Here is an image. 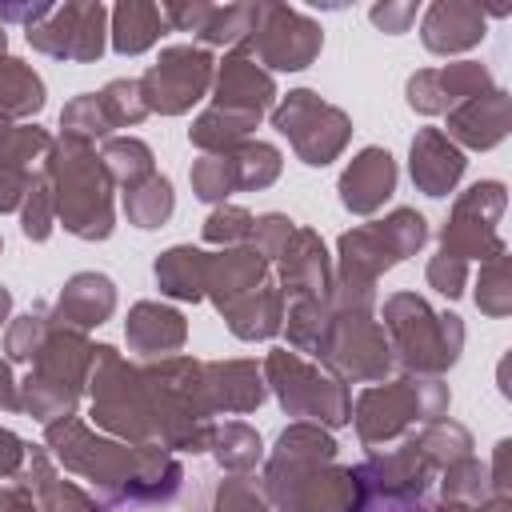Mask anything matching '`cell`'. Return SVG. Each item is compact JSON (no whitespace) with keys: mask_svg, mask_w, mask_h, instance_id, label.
I'll list each match as a JSON object with an SVG mask.
<instances>
[{"mask_svg":"<svg viewBox=\"0 0 512 512\" xmlns=\"http://www.w3.org/2000/svg\"><path fill=\"white\" fill-rule=\"evenodd\" d=\"M360 488L368 496H384V500H412L424 492L428 476H432V464L420 456V448L408 440L404 448L388 452V456H372L368 464L352 468Z\"/></svg>","mask_w":512,"mask_h":512,"instance_id":"obj_16","label":"cell"},{"mask_svg":"<svg viewBox=\"0 0 512 512\" xmlns=\"http://www.w3.org/2000/svg\"><path fill=\"white\" fill-rule=\"evenodd\" d=\"M60 128H64L60 136L80 140V144H96V140H108L112 136V120H108V112H104V104H100L96 92L72 96L64 104V112H60Z\"/></svg>","mask_w":512,"mask_h":512,"instance_id":"obj_37","label":"cell"},{"mask_svg":"<svg viewBox=\"0 0 512 512\" xmlns=\"http://www.w3.org/2000/svg\"><path fill=\"white\" fill-rule=\"evenodd\" d=\"M272 128L280 136H288V144L296 148V156L312 168H324L332 164L348 136H352V120L336 108V104H324L316 92L308 88H296L288 92L276 108H272Z\"/></svg>","mask_w":512,"mask_h":512,"instance_id":"obj_7","label":"cell"},{"mask_svg":"<svg viewBox=\"0 0 512 512\" xmlns=\"http://www.w3.org/2000/svg\"><path fill=\"white\" fill-rule=\"evenodd\" d=\"M408 168H412V184L424 196H448L460 184L468 160L444 136V128H420L416 140H412V164Z\"/></svg>","mask_w":512,"mask_h":512,"instance_id":"obj_20","label":"cell"},{"mask_svg":"<svg viewBox=\"0 0 512 512\" xmlns=\"http://www.w3.org/2000/svg\"><path fill=\"white\" fill-rule=\"evenodd\" d=\"M504 204H508V192L500 180H480L468 192H460L452 204V216L440 228V252H448L464 264L476 256L488 260V256L504 252V240L496 236Z\"/></svg>","mask_w":512,"mask_h":512,"instance_id":"obj_10","label":"cell"},{"mask_svg":"<svg viewBox=\"0 0 512 512\" xmlns=\"http://www.w3.org/2000/svg\"><path fill=\"white\" fill-rule=\"evenodd\" d=\"M156 284L164 296L172 300H204V284H208V252L192 248V244H176L168 252L156 256Z\"/></svg>","mask_w":512,"mask_h":512,"instance_id":"obj_26","label":"cell"},{"mask_svg":"<svg viewBox=\"0 0 512 512\" xmlns=\"http://www.w3.org/2000/svg\"><path fill=\"white\" fill-rule=\"evenodd\" d=\"M24 460H28V444L12 428H0V476H16Z\"/></svg>","mask_w":512,"mask_h":512,"instance_id":"obj_52","label":"cell"},{"mask_svg":"<svg viewBox=\"0 0 512 512\" xmlns=\"http://www.w3.org/2000/svg\"><path fill=\"white\" fill-rule=\"evenodd\" d=\"M8 312H12V292H8L4 284H0V324L8 320Z\"/></svg>","mask_w":512,"mask_h":512,"instance_id":"obj_57","label":"cell"},{"mask_svg":"<svg viewBox=\"0 0 512 512\" xmlns=\"http://www.w3.org/2000/svg\"><path fill=\"white\" fill-rule=\"evenodd\" d=\"M8 128H12V120H8V116H0V140L8 136Z\"/></svg>","mask_w":512,"mask_h":512,"instance_id":"obj_59","label":"cell"},{"mask_svg":"<svg viewBox=\"0 0 512 512\" xmlns=\"http://www.w3.org/2000/svg\"><path fill=\"white\" fill-rule=\"evenodd\" d=\"M44 440L60 468L92 480L100 492L112 500L128 504H160L172 500L180 488V464L164 448H140V444H120L92 436L76 416H60L44 424Z\"/></svg>","mask_w":512,"mask_h":512,"instance_id":"obj_1","label":"cell"},{"mask_svg":"<svg viewBox=\"0 0 512 512\" xmlns=\"http://www.w3.org/2000/svg\"><path fill=\"white\" fill-rule=\"evenodd\" d=\"M232 164H236V192H256L268 188L280 176V148L268 140H244L240 148H232Z\"/></svg>","mask_w":512,"mask_h":512,"instance_id":"obj_38","label":"cell"},{"mask_svg":"<svg viewBox=\"0 0 512 512\" xmlns=\"http://www.w3.org/2000/svg\"><path fill=\"white\" fill-rule=\"evenodd\" d=\"M44 108V80L16 56H0V116L20 120Z\"/></svg>","mask_w":512,"mask_h":512,"instance_id":"obj_29","label":"cell"},{"mask_svg":"<svg viewBox=\"0 0 512 512\" xmlns=\"http://www.w3.org/2000/svg\"><path fill=\"white\" fill-rule=\"evenodd\" d=\"M420 512H472V508H464V504H452V500H444V504H436V508H420Z\"/></svg>","mask_w":512,"mask_h":512,"instance_id":"obj_58","label":"cell"},{"mask_svg":"<svg viewBox=\"0 0 512 512\" xmlns=\"http://www.w3.org/2000/svg\"><path fill=\"white\" fill-rule=\"evenodd\" d=\"M48 152H52V136L36 124H12L8 136L0 140V160L24 172H32V160H48Z\"/></svg>","mask_w":512,"mask_h":512,"instance_id":"obj_43","label":"cell"},{"mask_svg":"<svg viewBox=\"0 0 512 512\" xmlns=\"http://www.w3.org/2000/svg\"><path fill=\"white\" fill-rule=\"evenodd\" d=\"M484 492H488V468L476 456H464L444 468V500L476 508V504H484Z\"/></svg>","mask_w":512,"mask_h":512,"instance_id":"obj_42","label":"cell"},{"mask_svg":"<svg viewBox=\"0 0 512 512\" xmlns=\"http://www.w3.org/2000/svg\"><path fill=\"white\" fill-rule=\"evenodd\" d=\"M384 332H392L396 360L416 376H444L464 348V324L456 312H432L424 296L396 292L384 300Z\"/></svg>","mask_w":512,"mask_h":512,"instance_id":"obj_3","label":"cell"},{"mask_svg":"<svg viewBox=\"0 0 512 512\" xmlns=\"http://www.w3.org/2000/svg\"><path fill=\"white\" fill-rule=\"evenodd\" d=\"M256 124H260V120H252V116L224 112V108H208V112H200L196 124L188 128V140H192L196 148H204V156H224V152L240 148Z\"/></svg>","mask_w":512,"mask_h":512,"instance_id":"obj_30","label":"cell"},{"mask_svg":"<svg viewBox=\"0 0 512 512\" xmlns=\"http://www.w3.org/2000/svg\"><path fill=\"white\" fill-rule=\"evenodd\" d=\"M484 92H492V76L476 60H456V64H440V68H424L408 76V104L424 116L452 112L456 104L484 96Z\"/></svg>","mask_w":512,"mask_h":512,"instance_id":"obj_13","label":"cell"},{"mask_svg":"<svg viewBox=\"0 0 512 512\" xmlns=\"http://www.w3.org/2000/svg\"><path fill=\"white\" fill-rule=\"evenodd\" d=\"M124 336H128V348L140 352V356H164V352H176L184 348L188 340V324L176 308L160 304V300H140L132 304L128 320H124Z\"/></svg>","mask_w":512,"mask_h":512,"instance_id":"obj_24","label":"cell"},{"mask_svg":"<svg viewBox=\"0 0 512 512\" xmlns=\"http://www.w3.org/2000/svg\"><path fill=\"white\" fill-rule=\"evenodd\" d=\"M44 180L56 200V220L80 240H108L112 236V180L92 152V144L80 140H52V152L44 160Z\"/></svg>","mask_w":512,"mask_h":512,"instance_id":"obj_2","label":"cell"},{"mask_svg":"<svg viewBox=\"0 0 512 512\" xmlns=\"http://www.w3.org/2000/svg\"><path fill=\"white\" fill-rule=\"evenodd\" d=\"M176 208V192L172 180L152 172L148 180H140L136 188H124V216L136 228H160Z\"/></svg>","mask_w":512,"mask_h":512,"instance_id":"obj_32","label":"cell"},{"mask_svg":"<svg viewBox=\"0 0 512 512\" xmlns=\"http://www.w3.org/2000/svg\"><path fill=\"white\" fill-rule=\"evenodd\" d=\"M256 12H260V4H224V8L212 4L208 16H204V24H200V32H196V40L240 48L244 36L256 28Z\"/></svg>","mask_w":512,"mask_h":512,"instance_id":"obj_36","label":"cell"},{"mask_svg":"<svg viewBox=\"0 0 512 512\" xmlns=\"http://www.w3.org/2000/svg\"><path fill=\"white\" fill-rule=\"evenodd\" d=\"M368 16H372V24L384 28L388 36H400V32L412 28V20H416V4H412V0H400V4H388V0H384V4H376Z\"/></svg>","mask_w":512,"mask_h":512,"instance_id":"obj_51","label":"cell"},{"mask_svg":"<svg viewBox=\"0 0 512 512\" xmlns=\"http://www.w3.org/2000/svg\"><path fill=\"white\" fill-rule=\"evenodd\" d=\"M20 228L28 240H48L52 228H56V200H52V188L44 180V172L32 176V188L20 204Z\"/></svg>","mask_w":512,"mask_h":512,"instance_id":"obj_44","label":"cell"},{"mask_svg":"<svg viewBox=\"0 0 512 512\" xmlns=\"http://www.w3.org/2000/svg\"><path fill=\"white\" fill-rule=\"evenodd\" d=\"M48 332H52L48 308H32V312L16 316V320L8 324V332H4V360H8V364H32L36 352L44 348Z\"/></svg>","mask_w":512,"mask_h":512,"instance_id":"obj_39","label":"cell"},{"mask_svg":"<svg viewBox=\"0 0 512 512\" xmlns=\"http://www.w3.org/2000/svg\"><path fill=\"white\" fill-rule=\"evenodd\" d=\"M320 48H324V32L316 20H308L304 12L284 8V4H260L256 28L232 52H240L256 64H268L276 72H300L320 56Z\"/></svg>","mask_w":512,"mask_h":512,"instance_id":"obj_8","label":"cell"},{"mask_svg":"<svg viewBox=\"0 0 512 512\" xmlns=\"http://www.w3.org/2000/svg\"><path fill=\"white\" fill-rule=\"evenodd\" d=\"M212 80H216V96H212L216 104L212 108H224V112H240V116L260 120L272 108V100H276L272 76L256 60H248L240 52L224 56V64L216 68Z\"/></svg>","mask_w":512,"mask_h":512,"instance_id":"obj_15","label":"cell"},{"mask_svg":"<svg viewBox=\"0 0 512 512\" xmlns=\"http://www.w3.org/2000/svg\"><path fill=\"white\" fill-rule=\"evenodd\" d=\"M264 380L272 384V392L288 416H300V420L320 424V428H344L352 420L348 388L336 376L308 364L300 352H288V348L268 352Z\"/></svg>","mask_w":512,"mask_h":512,"instance_id":"obj_6","label":"cell"},{"mask_svg":"<svg viewBox=\"0 0 512 512\" xmlns=\"http://www.w3.org/2000/svg\"><path fill=\"white\" fill-rule=\"evenodd\" d=\"M104 24H108L104 4H60V8L52 4L48 16L28 28V44L56 60L92 64L104 52V32H108Z\"/></svg>","mask_w":512,"mask_h":512,"instance_id":"obj_12","label":"cell"},{"mask_svg":"<svg viewBox=\"0 0 512 512\" xmlns=\"http://www.w3.org/2000/svg\"><path fill=\"white\" fill-rule=\"evenodd\" d=\"M0 512H40V508L24 484H8V488H0Z\"/></svg>","mask_w":512,"mask_h":512,"instance_id":"obj_53","label":"cell"},{"mask_svg":"<svg viewBox=\"0 0 512 512\" xmlns=\"http://www.w3.org/2000/svg\"><path fill=\"white\" fill-rule=\"evenodd\" d=\"M328 376L344 380H384L392 368V344L372 312H332L320 356Z\"/></svg>","mask_w":512,"mask_h":512,"instance_id":"obj_9","label":"cell"},{"mask_svg":"<svg viewBox=\"0 0 512 512\" xmlns=\"http://www.w3.org/2000/svg\"><path fill=\"white\" fill-rule=\"evenodd\" d=\"M412 444L420 448V456H424L432 468H448V464L472 456V436H468V428L456 424V420H444V416H440V420H428V424L412 436Z\"/></svg>","mask_w":512,"mask_h":512,"instance_id":"obj_33","label":"cell"},{"mask_svg":"<svg viewBox=\"0 0 512 512\" xmlns=\"http://www.w3.org/2000/svg\"><path fill=\"white\" fill-rule=\"evenodd\" d=\"M112 128H128V124H140L148 116L144 108V96H140V80H108L104 92H96Z\"/></svg>","mask_w":512,"mask_h":512,"instance_id":"obj_45","label":"cell"},{"mask_svg":"<svg viewBox=\"0 0 512 512\" xmlns=\"http://www.w3.org/2000/svg\"><path fill=\"white\" fill-rule=\"evenodd\" d=\"M284 320H288V344H292V352L320 356L324 336H328V324H332L328 300H292Z\"/></svg>","mask_w":512,"mask_h":512,"instance_id":"obj_35","label":"cell"},{"mask_svg":"<svg viewBox=\"0 0 512 512\" xmlns=\"http://www.w3.org/2000/svg\"><path fill=\"white\" fill-rule=\"evenodd\" d=\"M396 192V160L388 148H364L340 176V204L356 216H372Z\"/></svg>","mask_w":512,"mask_h":512,"instance_id":"obj_17","label":"cell"},{"mask_svg":"<svg viewBox=\"0 0 512 512\" xmlns=\"http://www.w3.org/2000/svg\"><path fill=\"white\" fill-rule=\"evenodd\" d=\"M208 412H252L264 400V372L256 360H212L204 364Z\"/></svg>","mask_w":512,"mask_h":512,"instance_id":"obj_22","label":"cell"},{"mask_svg":"<svg viewBox=\"0 0 512 512\" xmlns=\"http://www.w3.org/2000/svg\"><path fill=\"white\" fill-rule=\"evenodd\" d=\"M88 364H92V344L84 340V332L64 328L56 320L20 384V412H32L44 424L72 416L88 384Z\"/></svg>","mask_w":512,"mask_h":512,"instance_id":"obj_4","label":"cell"},{"mask_svg":"<svg viewBox=\"0 0 512 512\" xmlns=\"http://www.w3.org/2000/svg\"><path fill=\"white\" fill-rule=\"evenodd\" d=\"M456 148H496L508 136V92L492 88L484 96H472L464 104H456L448 112V132H444Z\"/></svg>","mask_w":512,"mask_h":512,"instance_id":"obj_21","label":"cell"},{"mask_svg":"<svg viewBox=\"0 0 512 512\" xmlns=\"http://www.w3.org/2000/svg\"><path fill=\"white\" fill-rule=\"evenodd\" d=\"M0 408L4 412H20V384H16L8 360H0Z\"/></svg>","mask_w":512,"mask_h":512,"instance_id":"obj_54","label":"cell"},{"mask_svg":"<svg viewBox=\"0 0 512 512\" xmlns=\"http://www.w3.org/2000/svg\"><path fill=\"white\" fill-rule=\"evenodd\" d=\"M4 48H8V32H4V24H0V56H4Z\"/></svg>","mask_w":512,"mask_h":512,"instance_id":"obj_60","label":"cell"},{"mask_svg":"<svg viewBox=\"0 0 512 512\" xmlns=\"http://www.w3.org/2000/svg\"><path fill=\"white\" fill-rule=\"evenodd\" d=\"M420 40L436 56H456V52L476 48L484 40V12H480V4H468V0H436L424 12Z\"/></svg>","mask_w":512,"mask_h":512,"instance_id":"obj_19","label":"cell"},{"mask_svg":"<svg viewBox=\"0 0 512 512\" xmlns=\"http://www.w3.org/2000/svg\"><path fill=\"white\" fill-rule=\"evenodd\" d=\"M0 248H4V240H0Z\"/></svg>","mask_w":512,"mask_h":512,"instance_id":"obj_61","label":"cell"},{"mask_svg":"<svg viewBox=\"0 0 512 512\" xmlns=\"http://www.w3.org/2000/svg\"><path fill=\"white\" fill-rule=\"evenodd\" d=\"M24 488L36 496L40 512H100V504L92 496H84L72 480H64L52 464V456L44 448L28 452V472H24Z\"/></svg>","mask_w":512,"mask_h":512,"instance_id":"obj_25","label":"cell"},{"mask_svg":"<svg viewBox=\"0 0 512 512\" xmlns=\"http://www.w3.org/2000/svg\"><path fill=\"white\" fill-rule=\"evenodd\" d=\"M280 268V292L284 300H328L332 292V264L324 252V240L312 228H300L288 236L284 252L272 260Z\"/></svg>","mask_w":512,"mask_h":512,"instance_id":"obj_14","label":"cell"},{"mask_svg":"<svg viewBox=\"0 0 512 512\" xmlns=\"http://www.w3.org/2000/svg\"><path fill=\"white\" fill-rule=\"evenodd\" d=\"M116 312V284L104 272H76L56 300V320L64 328H100Z\"/></svg>","mask_w":512,"mask_h":512,"instance_id":"obj_23","label":"cell"},{"mask_svg":"<svg viewBox=\"0 0 512 512\" xmlns=\"http://www.w3.org/2000/svg\"><path fill=\"white\" fill-rule=\"evenodd\" d=\"M252 224H256L252 212H244V208H236V204H216V208L208 212V220H204V240H208V244L236 248V244H248Z\"/></svg>","mask_w":512,"mask_h":512,"instance_id":"obj_46","label":"cell"},{"mask_svg":"<svg viewBox=\"0 0 512 512\" xmlns=\"http://www.w3.org/2000/svg\"><path fill=\"white\" fill-rule=\"evenodd\" d=\"M296 232V220H288V216H280V212H268V216H256V224H252V236H248V244L272 264L280 252H284V244H288V236Z\"/></svg>","mask_w":512,"mask_h":512,"instance_id":"obj_47","label":"cell"},{"mask_svg":"<svg viewBox=\"0 0 512 512\" xmlns=\"http://www.w3.org/2000/svg\"><path fill=\"white\" fill-rule=\"evenodd\" d=\"M192 192L204 200V204H224L232 192H236V164H232V152L224 156H200L192 164Z\"/></svg>","mask_w":512,"mask_h":512,"instance_id":"obj_41","label":"cell"},{"mask_svg":"<svg viewBox=\"0 0 512 512\" xmlns=\"http://www.w3.org/2000/svg\"><path fill=\"white\" fill-rule=\"evenodd\" d=\"M216 512H268L264 492L248 476H232L216 488Z\"/></svg>","mask_w":512,"mask_h":512,"instance_id":"obj_48","label":"cell"},{"mask_svg":"<svg viewBox=\"0 0 512 512\" xmlns=\"http://www.w3.org/2000/svg\"><path fill=\"white\" fill-rule=\"evenodd\" d=\"M100 164H104L108 180L120 184V188H136L140 180H148L156 172L152 148L136 136H108L104 148H100Z\"/></svg>","mask_w":512,"mask_h":512,"instance_id":"obj_31","label":"cell"},{"mask_svg":"<svg viewBox=\"0 0 512 512\" xmlns=\"http://www.w3.org/2000/svg\"><path fill=\"white\" fill-rule=\"evenodd\" d=\"M212 76H216V60L204 48L168 44L160 52V60L140 76L144 108L160 112V116H180L212 88Z\"/></svg>","mask_w":512,"mask_h":512,"instance_id":"obj_11","label":"cell"},{"mask_svg":"<svg viewBox=\"0 0 512 512\" xmlns=\"http://www.w3.org/2000/svg\"><path fill=\"white\" fill-rule=\"evenodd\" d=\"M476 512H512V504H508V496H492V500L476 504Z\"/></svg>","mask_w":512,"mask_h":512,"instance_id":"obj_56","label":"cell"},{"mask_svg":"<svg viewBox=\"0 0 512 512\" xmlns=\"http://www.w3.org/2000/svg\"><path fill=\"white\" fill-rule=\"evenodd\" d=\"M268 260L252 248V244H236V248H224L220 256H208V284H204V296L224 312L232 308L236 300L252 296L260 284H268Z\"/></svg>","mask_w":512,"mask_h":512,"instance_id":"obj_18","label":"cell"},{"mask_svg":"<svg viewBox=\"0 0 512 512\" xmlns=\"http://www.w3.org/2000/svg\"><path fill=\"white\" fill-rule=\"evenodd\" d=\"M508 448H512L508 440L496 444V464H492V472H488V476H492L488 484L496 488V496H508Z\"/></svg>","mask_w":512,"mask_h":512,"instance_id":"obj_55","label":"cell"},{"mask_svg":"<svg viewBox=\"0 0 512 512\" xmlns=\"http://www.w3.org/2000/svg\"><path fill=\"white\" fill-rule=\"evenodd\" d=\"M476 308L484 316H508L512 312V280H508V248L488 256L476 276Z\"/></svg>","mask_w":512,"mask_h":512,"instance_id":"obj_40","label":"cell"},{"mask_svg":"<svg viewBox=\"0 0 512 512\" xmlns=\"http://www.w3.org/2000/svg\"><path fill=\"white\" fill-rule=\"evenodd\" d=\"M284 304L288 300H284V292L276 284H260L252 296L236 300L220 316L228 320L232 336H240V340H268V336H276L284 328Z\"/></svg>","mask_w":512,"mask_h":512,"instance_id":"obj_27","label":"cell"},{"mask_svg":"<svg viewBox=\"0 0 512 512\" xmlns=\"http://www.w3.org/2000/svg\"><path fill=\"white\" fill-rule=\"evenodd\" d=\"M32 176H36V172H24V168L0 160V212H12V208L24 204V196H28V188H32Z\"/></svg>","mask_w":512,"mask_h":512,"instance_id":"obj_50","label":"cell"},{"mask_svg":"<svg viewBox=\"0 0 512 512\" xmlns=\"http://www.w3.org/2000/svg\"><path fill=\"white\" fill-rule=\"evenodd\" d=\"M108 16H112V48H116L120 56H140V52H148V48L164 36V28H168L160 4H144V0H124V4H116Z\"/></svg>","mask_w":512,"mask_h":512,"instance_id":"obj_28","label":"cell"},{"mask_svg":"<svg viewBox=\"0 0 512 512\" xmlns=\"http://www.w3.org/2000/svg\"><path fill=\"white\" fill-rule=\"evenodd\" d=\"M452 396L448 384L440 376H400L388 384H372L356 396L352 420H356V436L364 444H388L396 436H404L412 424H428L440 420L448 412Z\"/></svg>","mask_w":512,"mask_h":512,"instance_id":"obj_5","label":"cell"},{"mask_svg":"<svg viewBox=\"0 0 512 512\" xmlns=\"http://www.w3.org/2000/svg\"><path fill=\"white\" fill-rule=\"evenodd\" d=\"M464 280H468V264H464V260H456V256H448V252H436V256H432V264H428V284H432L440 296L456 300V296L464 292Z\"/></svg>","mask_w":512,"mask_h":512,"instance_id":"obj_49","label":"cell"},{"mask_svg":"<svg viewBox=\"0 0 512 512\" xmlns=\"http://www.w3.org/2000/svg\"><path fill=\"white\" fill-rule=\"evenodd\" d=\"M212 452H216V464L228 468V472H252L264 456V444H260V432H252L248 424L240 420H228L212 432Z\"/></svg>","mask_w":512,"mask_h":512,"instance_id":"obj_34","label":"cell"}]
</instances>
